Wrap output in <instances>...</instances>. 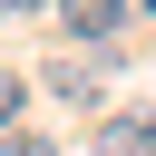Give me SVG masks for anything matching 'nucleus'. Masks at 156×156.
Segmentation results:
<instances>
[{"mask_svg": "<svg viewBox=\"0 0 156 156\" xmlns=\"http://www.w3.org/2000/svg\"><path fill=\"white\" fill-rule=\"evenodd\" d=\"M58 20H68L78 39H117V29H127V0H58Z\"/></svg>", "mask_w": 156, "mask_h": 156, "instance_id": "1", "label": "nucleus"}, {"mask_svg": "<svg viewBox=\"0 0 156 156\" xmlns=\"http://www.w3.org/2000/svg\"><path fill=\"white\" fill-rule=\"evenodd\" d=\"M49 88H58V98H78V107H88V98H98V58H58V68H49Z\"/></svg>", "mask_w": 156, "mask_h": 156, "instance_id": "2", "label": "nucleus"}, {"mask_svg": "<svg viewBox=\"0 0 156 156\" xmlns=\"http://www.w3.org/2000/svg\"><path fill=\"white\" fill-rule=\"evenodd\" d=\"M20 98H29V88H20L10 68H0V127H20Z\"/></svg>", "mask_w": 156, "mask_h": 156, "instance_id": "3", "label": "nucleus"}, {"mask_svg": "<svg viewBox=\"0 0 156 156\" xmlns=\"http://www.w3.org/2000/svg\"><path fill=\"white\" fill-rule=\"evenodd\" d=\"M0 156H49L39 136H20V127H0Z\"/></svg>", "mask_w": 156, "mask_h": 156, "instance_id": "4", "label": "nucleus"}, {"mask_svg": "<svg viewBox=\"0 0 156 156\" xmlns=\"http://www.w3.org/2000/svg\"><path fill=\"white\" fill-rule=\"evenodd\" d=\"M10 10H58V0H10Z\"/></svg>", "mask_w": 156, "mask_h": 156, "instance_id": "5", "label": "nucleus"}, {"mask_svg": "<svg viewBox=\"0 0 156 156\" xmlns=\"http://www.w3.org/2000/svg\"><path fill=\"white\" fill-rule=\"evenodd\" d=\"M146 10H156V0H146Z\"/></svg>", "mask_w": 156, "mask_h": 156, "instance_id": "6", "label": "nucleus"}, {"mask_svg": "<svg viewBox=\"0 0 156 156\" xmlns=\"http://www.w3.org/2000/svg\"><path fill=\"white\" fill-rule=\"evenodd\" d=\"M0 10H10V0H0Z\"/></svg>", "mask_w": 156, "mask_h": 156, "instance_id": "7", "label": "nucleus"}]
</instances>
